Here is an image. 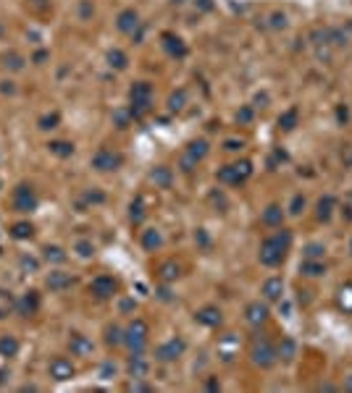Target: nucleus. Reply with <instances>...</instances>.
<instances>
[{"mask_svg":"<svg viewBox=\"0 0 352 393\" xmlns=\"http://www.w3.org/2000/svg\"><path fill=\"white\" fill-rule=\"evenodd\" d=\"M292 246V234L289 231H279V234L268 236L260 244V262L266 267H276L287 257V249Z\"/></svg>","mask_w":352,"mask_h":393,"instance_id":"1","label":"nucleus"},{"mask_svg":"<svg viewBox=\"0 0 352 393\" xmlns=\"http://www.w3.org/2000/svg\"><path fill=\"white\" fill-rule=\"evenodd\" d=\"M152 105V87L147 81H140L131 87V115L142 118V113H147Z\"/></svg>","mask_w":352,"mask_h":393,"instance_id":"2","label":"nucleus"},{"mask_svg":"<svg viewBox=\"0 0 352 393\" xmlns=\"http://www.w3.org/2000/svg\"><path fill=\"white\" fill-rule=\"evenodd\" d=\"M147 333H150V328H147V322H145V320H134V322H131V325L124 330V343L131 349V354L145 349V343H147Z\"/></svg>","mask_w":352,"mask_h":393,"instance_id":"3","label":"nucleus"},{"mask_svg":"<svg viewBox=\"0 0 352 393\" xmlns=\"http://www.w3.org/2000/svg\"><path fill=\"white\" fill-rule=\"evenodd\" d=\"M276 359H279V354H276V349L266 341V338H258L255 341V346H252V362L258 364V367H273L276 364Z\"/></svg>","mask_w":352,"mask_h":393,"instance_id":"4","label":"nucleus"},{"mask_svg":"<svg viewBox=\"0 0 352 393\" xmlns=\"http://www.w3.org/2000/svg\"><path fill=\"white\" fill-rule=\"evenodd\" d=\"M205 155H208V142H205V139L192 142V144L187 147L184 157H182V171H192V166H197Z\"/></svg>","mask_w":352,"mask_h":393,"instance_id":"5","label":"nucleus"},{"mask_svg":"<svg viewBox=\"0 0 352 393\" xmlns=\"http://www.w3.org/2000/svg\"><path fill=\"white\" fill-rule=\"evenodd\" d=\"M250 176V163H237V166H226L218 171V181L221 183H239Z\"/></svg>","mask_w":352,"mask_h":393,"instance_id":"6","label":"nucleus"},{"mask_svg":"<svg viewBox=\"0 0 352 393\" xmlns=\"http://www.w3.org/2000/svg\"><path fill=\"white\" fill-rule=\"evenodd\" d=\"M13 207L18 213H32L37 207V197L32 192V187H18L16 194H13Z\"/></svg>","mask_w":352,"mask_h":393,"instance_id":"7","label":"nucleus"},{"mask_svg":"<svg viewBox=\"0 0 352 393\" xmlns=\"http://www.w3.org/2000/svg\"><path fill=\"white\" fill-rule=\"evenodd\" d=\"M184 341L182 338H171L168 343H163V346H158V351H155V357L161 359V362H173V359H179L182 354H184Z\"/></svg>","mask_w":352,"mask_h":393,"instance_id":"8","label":"nucleus"},{"mask_svg":"<svg viewBox=\"0 0 352 393\" xmlns=\"http://www.w3.org/2000/svg\"><path fill=\"white\" fill-rule=\"evenodd\" d=\"M92 166L97 171H116L121 166V155L113 152V150H100L95 157H92Z\"/></svg>","mask_w":352,"mask_h":393,"instance_id":"9","label":"nucleus"},{"mask_svg":"<svg viewBox=\"0 0 352 393\" xmlns=\"http://www.w3.org/2000/svg\"><path fill=\"white\" fill-rule=\"evenodd\" d=\"M90 288H92V294H95V296L108 299V296H113V294H116V288H119V286H116V281L111 278V275H97V278L92 281V286H90Z\"/></svg>","mask_w":352,"mask_h":393,"instance_id":"10","label":"nucleus"},{"mask_svg":"<svg viewBox=\"0 0 352 393\" xmlns=\"http://www.w3.org/2000/svg\"><path fill=\"white\" fill-rule=\"evenodd\" d=\"M50 375H53L55 380H69V378L74 375V367H71V362L66 359V357H55V359L50 362Z\"/></svg>","mask_w":352,"mask_h":393,"instance_id":"11","label":"nucleus"},{"mask_svg":"<svg viewBox=\"0 0 352 393\" xmlns=\"http://www.w3.org/2000/svg\"><path fill=\"white\" fill-rule=\"evenodd\" d=\"M245 320L250 322V325H263V322L268 320V307H266V304H260V302H252V304L247 307Z\"/></svg>","mask_w":352,"mask_h":393,"instance_id":"12","label":"nucleus"},{"mask_svg":"<svg viewBox=\"0 0 352 393\" xmlns=\"http://www.w3.org/2000/svg\"><path fill=\"white\" fill-rule=\"evenodd\" d=\"M147 369H150V364L142 359V351H134V354H131V359H129V373H131V378H134V380L147 378Z\"/></svg>","mask_w":352,"mask_h":393,"instance_id":"13","label":"nucleus"},{"mask_svg":"<svg viewBox=\"0 0 352 393\" xmlns=\"http://www.w3.org/2000/svg\"><path fill=\"white\" fill-rule=\"evenodd\" d=\"M263 296H266L268 302H279V299L284 296V281L281 278H268L266 283H263Z\"/></svg>","mask_w":352,"mask_h":393,"instance_id":"14","label":"nucleus"},{"mask_svg":"<svg viewBox=\"0 0 352 393\" xmlns=\"http://www.w3.org/2000/svg\"><path fill=\"white\" fill-rule=\"evenodd\" d=\"M137 24H140V16H137V11H124L121 16H119V32H124V34H129V32H134L137 29Z\"/></svg>","mask_w":352,"mask_h":393,"instance_id":"15","label":"nucleus"},{"mask_svg":"<svg viewBox=\"0 0 352 393\" xmlns=\"http://www.w3.org/2000/svg\"><path fill=\"white\" fill-rule=\"evenodd\" d=\"M48 286H50V291H63V288H69V286H71V275L55 270V273L48 275Z\"/></svg>","mask_w":352,"mask_h":393,"instance_id":"16","label":"nucleus"},{"mask_svg":"<svg viewBox=\"0 0 352 393\" xmlns=\"http://www.w3.org/2000/svg\"><path fill=\"white\" fill-rule=\"evenodd\" d=\"M260 220L266 223V225H271V228L281 225V220H284V213H281V207H279V204H271V207H266V210H263V215H260Z\"/></svg>","mask_w":352,"mask_h":393,"instance_id":"17","label":"nucleus"},{"mask_svg":"<svg viewBox=\"0 0 352 393\" xmlns=\"http://www.w3.org/2000/svg\"><path fill=\"white\" fill-rule=\"evenodd\" d=\"M300 273H302V275H310V278H318V275L326 273V265H323L321 260H305V262L300 265Z\"/></svg>","mask_w":352,"mask_h":393,"instance_id":"18","label":"nucleus"},{"mask_svg":"<svg viewBox=\"0 0 352 393\" xmlns=\"http://www.w3.org/2000/svg\"><path fill=\"white\" fill-rule=\"evenodd\" d=\"M276 354H279V359H284V362H292V359L297 357V343H295L292 338H284L281 346L276 349Z\"/></svg>","mask_w":352,"mask_h":393,"instance_id":"19","label":"nucleus"},{"mask_svg":"<svg viewBox=\"0 0 352 393\" xmlns=\"http://www.w3.org/2000/svg\"><path fill=\"white\" fill-rule=\"evenodd\" d=\"M197 320H200L203 325H210V328H216V325H221V312H218L216 307H205L200 315H197Z\"/></svg>","mask_w":352,"mask_h":393,"instance_id":"20","label":"nucleus"},{"mask_svg":"<svg viewBox=\"0 0 352 393\" xmlns=\"http://www.w3.org/2000/svg\"><path fill=\"white\" fill-rule=\"evenodd\" d=\"M71 351L76 357H87L92 351V341H87L84 336H71Z\"/></svg>","mask_w":352,"mask_h":393,"instance_id":"21","label":"nucleus"},{"mask_svg":"<svg viewBox=\"0 0 352 393\" xmlns=\"http://www.w3.org/2000/svg\"><path fill=\"white\" fill-rule=\"evenodd\" d=\"M13 307H16L13 296H11L8 291H0V320H3V317H8V315L13 312Z\"/></svg>","mask_w":352,"mask_h":393,"instance_id":"22","label":"nucleus"},{"mask_svg":"<svg viewBox=\"0 0 352 393\" xmlns=\"http://www.w3.org/2000/svg\"><path fill=\"white\" fill-rule=\"evenodd\" d=\"M323 252H326L323 244H307V246L302 249V257H305V260H323Z\"/></svg>","mask_w":352,"mask_h":393,"instance_id":"23","label":"nucleus"},{"mask_svg":"<svg viewBox=\"0 0 352 393\" xmlns=\"http://www.w3.org/2000/svg\"><path fill=\"white\" fill-rule=\"evenodd\" d=\"M18 351V341L11 338V336H3L0 338V354H6V357H13Z\"/></svg>","mask_w":352,"mask_h":393,"instance_id":"24","label":"nucleus"},{"mask_svg":"<svg viewBox=\"0 0 352 393\" xmlns=\"http://www.w3.org/2000/svg\"><path fill=\"white\" fill-rule=\"evenodd\" d=\"M297 115H300V113H297V108H289V110H287V113H284L281 118H279V126H281V129H287V131H289V129H295V126H297Z\"/></svg>","mask_w":352,"mask_h":393,"instance_id":"25","label":"nucleus"},{"mask_svg":"<svg viewBox=\"0 0 352 393\" xmlns=\"http://www.w3.org/2000/svg\"><path fill=\"white\" fill-rule=\"evenodd\" d=\"M161 241H163V239H161L158 231H145V236H142V246H145V249L152 252L155 246H161Z\"/></svg>","mask_w":352,"mask_h":393,"instance_id":"26","label":"nucleus"},{"mask_svg":"<svg viewBox=\"0 0 352 393\" xmlns=\"http://www.w3.org/2000/svg\"><path fill=\"white\" fill-rule=\"evenodd\" d=\"M331 207H334V197H323L318 202V218L321 220H328V215H331Z\"/></svg>","mask_w":352,"mask_h":393,"instance_id":"27","label":"nucleus"},{"mask_svg":"<svg viewBox=\"0 0 352 393\" xmlns=\"http://www.w3.org/2000/svg\"><path fill=\"white\" fill-rule=\"evenodd\" d=\"M16 307H18V312H21V315H32V312L37 309V296H32V299H29V296H24V302L16 304Z\"/></svg>","mask_w":352,"mask_h":393,"instance_id":"28","label":"nucleus"},{"mask_svg":"<svg viewBox=\"0 0 352 393\" xmlns=\"http://www.w3.org/2000/svg\"><path fill=\"white\" fill-rule=\"evenodd\" d=\"M50 150H53L55 155H61V157H66V155H71V152H74V147H71L69 142H53Z\"/></svg>","mask_w":352,"mask_h":393,"instance_id":"29","label":"nucleus"},{"mask_svg":"<svg viewBox=\"0 0 352 393\" xmlns=\"http://www.w3.org/2000/svg\"><path fill=\"white\" fill-rule=\"evenodd\" d=\"M108 60H111V66H116V68H124L126 66V55L121 50H111V53H108Z\"/></svg>","mask_w":352,"mask_h":393,"instance_id":"30","label":"nucleus"},{"mask_svg":"<svg viewBox=\"0 0 352 393\" xmlns=\"http://www.w3.org/2000/svg\"><path fill=\"white\" fill-rule=\"evenodd\" d=\"M108 343H113V346H119V343H124V333H121V328H108V338H105Z\"/></svg>","mask_w":352,"mask_h":393,"instance_id":"31","label":"nucleus"},{"mask_svg":"<svg viewBox=\"0 0 352 393\" xmlns=\"http://www.w3.org/2000/svg\"><path fill=\"white\" fill-rule=\"evenodd\" d=\"M302 210H305V197H300V194H297V197L292 199V215H300Z\"/></svg>","mask_w":352,"mask_h":393,"instance_id":"32","label":"nucleus"},{"mask_svg":"<svg viewBox=\"0 0 352 393\" xmlns=\"http://www.w3.org/2000/svg\"><path fill=\"white\" fill-rule=\"evenodd\" d=\"M182 102H184V92H179V95H171L168 108H171V110H179V108H182Z\"/></svg>","mask_w":352,"mask_h":393,"instance_id":"33","label":"nucleus"},{"mask_svg":"<svg viewBox=\"0 0 352 393\" xmlns=\"http://www.w3.org/2000/svg\"><path fill=\"white\" fill-rule=\"evenodd\" d=\"M45 252H48V260H50V257H53L55 262H63V260H66V254H63L58 246H53V249H45Z\"/></svg>","mask_w":352,"mask_h":393,"instance_id":"34","label":"nucleus"},{"mask_svg":"<svg viewBox=\"0 0 352 393\" xmlns=\"http://www.w3.org/2000/svg\"><path fill=\"white\" fill-rule=\"evenodd\" d=\"M40 123H42V129H55V123H58V115H48V118H42Z\"/></svg>","mask_w":352,"mask_h":393,"instance_id":"35","label":"nucleus"},{"mask_svg":"<svg viewBox=\"0 0 352 393\" xmlns=\"http://www.w3.org/2000/svg\"><path fill=\"white\" fill-rule=\"evenodd\" d=\"M16 236H18V239L32 236V225H16Z\"/></svg>","mask_w":352,"mask_h":393,"instance_id":"36","label":"nucleus"},{"mask_svg":"<svg viewBox=\"0 0 352 393\" xmlns=\"http://www.w3.org/2000/svg\"><path fill=\"white\" fill-rule=\"evenodd\" d=\"M273 27H276V29H279V27L284 29V27H287V16H284V13H273Z\"/></svg>","mask_w":352,"mask_h":393,"instance_id":"37","label":"nucleus"},{"mask_svg":"<svg viewBox=\"0 0 352 393\" xmlns=\"http://www.w3.org/2000/svg\"><path fill=\"white\" fill-rule=\"evenodd\" d=\"M173 270H176L173 265H166V267H163V278H166V281H173L176 275H179V273H173Z\"/></svg>","mask_w":352,"mask_h":393,"instance_id":"38","label":"nucleus"},{"mask_svg":"<svg viewBox=\"0 0 352 393\" xmlns=\"http://www.w3.org/2000/svg\"><path fill=\"white\" fill-rule=\"evenodd\" d=\"M152 178H158V181H161V183H168V173H166V171H163V168H161V171H158V173H152Z\"/></svg>","mask_w":352,"mask_h":393,"instance_id":"39","label":"nucleus"},{"mask_svg":"<svg viewBox=\"0 0 352 393\" xmlns=\"http://www.w3.org/2000/svg\"><path fill=\"white\" fill-rule=\"evenodd\" d=\"M79 249H82L79 254H84V257H90V254H92V246L90 244H79Z\"/></svg>","mask_w":352,"mask_h":393,"instance_id":"40","label":"nucleus"},{"mask_svg":"<svg viewBox=\"0 0 352 393\" xmlns=\"http://www.w3.org/2000/svg\"><path fill=\"white\" fill-rule=\"evenodd\" d=\"M11 68H13V71H18V68H21V58L18 55H11Z\"/></svg>","mask_w":352,"mask_h":393,"instance_id":"41","label":"nucleus"},{"mask_svg":"<svg viewBox=\"0 0 352 393\" xmlns=\"http://www.w3.org/2000/svg\"><path fill=\"white\" fill-rule=\"evenodd\" d=\"M237 118H239V121H250V118H252V110H242Z\"/></svg>","mask_w":352,"mask_h":393,"instance_id":"42","label":"nucleus"},{"mask_svg":"<svg viewBox=\"0 0 352 393\" xmlns=\"http://www.w3.org/2000/svg\"><path fill=\"white\" fill-rule=\"evenodd\" d=\"M347 388H349V390H352V380H349V383H347Z\"/></svg>","mask_w":352,"mask_h":393,"instance_id":"43","label":"nucleus"},{"mask_svg":"<svg viewBox=\"0 0 352 393\" xmlns=\"http://www.w3.org/2000/svg\"><path fill=\"white\" fill-rule=\"evenodd\" d=\"M349 249H352V241H349Z\"/></svg>","mask_w":352,"mask_h":393,"instance_id":"44","label":"nucleus"},{"mask_svg":"<svg viewBox=\"0 0 352 393\" xmlns=\"http://www.w3.org/2000/svg\"><path fill=\"white\" fill-rule=\"evenodd\" d=\"M0 380H3V378H0Z\"/></svg>","mask_w":352,"mask_h":393,"instance_id":"45","label":"nucleus"}]
</instances>
